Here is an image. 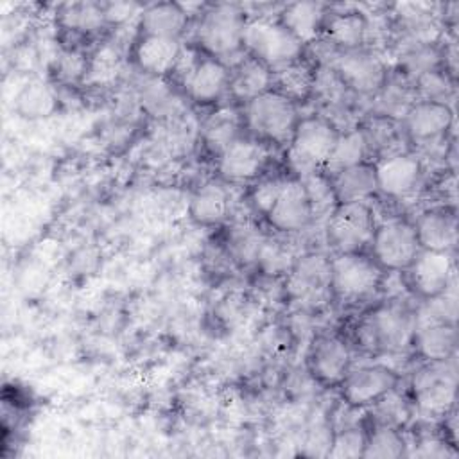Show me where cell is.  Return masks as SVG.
I'll list each match as a JSON object with an SVG mask.
<instances>
[{
  "label": "cell",
  "mask_w": 459,
  "mask_h": 459,
  "mask_svg": "<svg viewBox=\"0 0 459 459\" xmlns=\"http://www.w3.org/2000/svg\"><path fill=\"white\" fill-rule=\"evenodd\" d=\"M339 134V127L328 117L308 115L299 118L289 142V163L301 178L321 172Z\"/></svg>",
  "instance_id": "6da1fadb"
},
{
  "label": "cell",
  "mask_w": 459,
  "mask_h": 459,
  "mask_svg": "<svg viewBox=\"0 0 459 459\" xmlns=\"http://www.w3.org/2000/svg\"><path fill=\"white\" fill-rule=\"evenodd\" d=\"M242 47L247 56L276 70L301 59L305 45L290 34L278 18L253 16L246 22Z\"/></svg>",
  "instance_id": "7a4b0ae2"
},
{
  "label": "cell",
  "mask_w": 459,
  "mask_h": 459,
  "mask_svg": "<svg viewBox=\"0 0 459 459\" xmlns=\"http://www.w3.org/2000/svg\"><path fill=\"white\" fill-rule=\"evenodd\" d=\"M246 22V13L237 4L208 5L197 22L195 41L206 56L224 61V57L244 50Z\"/></svg>",
  "instance_id": "3957f363"
},
{
  "label": "cell",
  "mask_w": 459,
  "mask_h": 459,
  "mask_svg": "<svg viewBox=\"0 0 459 459\" xmlns=\"http://www.w3.org/2000/svg\"><path fill=\"white\" fill-rule=\"evenodd\" d=\"M416 314L407 305L391 301L378 307L357 328V342L368 350L400 351L412 344Z\"/></svg>",
  "instance_id": "277c9868"
},
{
  "label": "cell",
  "mask_w": 459,
  "mask_h": 459,
  "mask_svg": "<svg viewBox=\"0 0 459 459\" xmlns=\"http://www.w3.org/2000/svg\"><path fill=\"white\" fill-rule=\"evenodd\" d=\"M298 120L296 102L274 90L244 104V124L260 142L289 143Z\"/></svg>",
  "instance_id": "5b68a950"
},
{
  "label": "cell",
  "mask_w": 459,
  "mask_h": 459,
  "mask_svg": "<svg viewBox=\"0 0 459 459\" xmlns=\"http://www.w3.org/2000/svg\"><path fill=\"white\" fill-rule=\"evenodd\" d=\"M375 228V213L366 201L337 203L326 219V240L335 253H362Z\"/></svg>",
  "instance_id": "8992f818"
},
{
  "label": "cell",
  "mask_w": 459,
  "mask_h": 459,
  "mask_svg": "<svg viewBox=\"0 0 459 459\" xmlns=\"http://www.w3.org/2000/svg\"><path fill=\"white\" fill-rule=\"evenodd\" d=\"M332 292L346 301L373 296L384 280V269L373 256L362 253H337L330 260Z\"/></svg>",
  "instance_id": "52a82bcc"
},
{
  "label": "cell",
  "mask_w": 459,
  "mask_h": 459,
  "mask_svg": "<svg viewBox=\"0 0 459 459\" xmlns=\"http://www.w3.org/2000/svg\"><path fill=\"white\" fill-rule=\"evenodd\" d=\"M371 256L375 262L391 273L407 271L421 251L414 224L407 219H389L375 228L371 244Z\"/></svg>",
  "instance_id": "ba28073f"
},
{
  "label": "cell",
  "mask_w": 459,
  "mask_h": 459,
  "mask_svg": "<svg viewBox=\"0 0 459 459\" xmlns=\"http://www.w3.org/2000/svg\"><path fill=\"white\" fill-rule=\"evenodd\" d=\"M285 292L290 301L301 307H317L332 292L330 258L321 253H307L298 256L287 273Z\"/></svg>",
  "instance_id": "9c48e42d"
},
{
  "label": "cell",
  "mask_w": 459,
  "mask_h": 459,
  "mask_svg": "<svg viewBox=\"0 0 459 459\" xmlns=\"http://www.w3.org/2000/svg\"><path fill=\"white\" fill-rule=\"evenodd\" d=\"M398 373L382 364L350 369L339 384L341 398L348 407L362 409L375 405L398 385Z\"/></svg>",
  "instance_id": "30bf717a"
},
{
  "label": "cell",
  "mask_w": 459,
  "mask_h": 459,
  "mask_svg": "<svg viewBox=\"0 0 459 459\" xmlns=\"http://www.w3.org/2000/svg\"><path fill=\"white\" fill-rule=\"evenodd\" d=\"M332 68L342 84L357 93H375L387 82L384 61L366 48L339 52Z\"/></svg>",
  "instance_id": "8fae6325"
},
{
  "label": "cell",
  "mask_w": 459,
  "mask_h": 459,
  "mask_svg": "<svg viewBox=\"0 0 459 459\" xmlns=\"http://www.w3.org/2000/svg\"><path fill=\"white\" fill-rule=\"evenodd\" d=\"M373 167L377 192H382L391 199L411 195L423 176V163L414 152H387Z\"/></svg>",
  "instance_id": "7c38bea8"
},
{
  "label": "cell",
  "mask_w": 459,
  "mask_h": 459,
  "mask_svg": "<svg viewBox=\"0 0 459 459\" xmlns=\"http://www.w3.org/2000/svg\"><path fill=\"white\" fill-rule=\"evenodd\" d=\"M454 271L452 253L425 249L416 255L414 262L407 269L412 290L427 301L446 296V290L454 281Z\"/></svg>",
  "instance_id": "4fadbf2b"
},
{
  "label": "cell",
  "mask_w": 459,
  "mask_h": 459,
  "mask_svg": "<svg viewBox=\"0 0 459 459\" xmlns=\"http://www.w3.org/2000/svg\"><path fill=\"white\" fill-rule=\"evenodd\" d=\"M267 158L269 151L265 142L238 136L219 154L217 170L224 181L240 185L256 179L264 170Z\"/></svg>",
  "instance_id": "5bb4252c"
},
{
  "label": "cell",
  "mask_w": 459,
  "mask_h": 459,
  "mask_svg": "<svg viewBox=\"0 0 459 459\" xmlns=\"http://www.w3.org/2000/svg\"><path fill=\"white\" fill-rule=\"evenodd\" d=\"M402 118V129L411 142L430 145L448 133L454 124V111L446 102L416 100Z\"/></svg>",
  "instance_id": "9a60e30c"
},
{
  "label": "cell",
  "mask_w": 459,
  "mask_h": 459,
  "mask_svg": "<svg viewBox=\"0 0 459 459\" xmlns=\"http://www.w3.org/2000/svg\"><path fill=\"white\" fill-rule=\"evenodd\" d=\"M307 360L312 377L319 384L333 387L351 369V350L337 335H321L312 342Z\"/></svg>",
  "instance_id": "2e32d148"
},
{
  "label": "cell",
  "mask_w": 459,
  "mask_h": 459,
  "mask_svg": "<svg viewBox=\"0 0 459 459\" xmlns=\"http://www.w3.org/2000/svg\"><path fill=\"white\" fill-rule=\"evenodd\" d=\"M265 219L280 233H296L310 226L314 213L301 179H287Z\"/></svg>",
  "instance_id": "e0dca14e"
},
{
  "label": "cell",
  "mask_w": 459,
  "mask_h": 459,
  "mask_svg": "<svg viewBox=\"0 0 459 459\" xmlns=\"http://www.w3.org/2000/svg\"><path fill=\"white\" fill-rule=\"evenodd\" d=\"M414 231L421 249L452 253L457 244V215L448 204L434 206L420 213Z\"/></svg>",
  "instance_id": "ac0fdd59"
},
{
  "label": "cell",
  "mask_w": 459,
  "mask_h": 459,
  "mask_svg": "<svg viewBox=\"0 0 459 459\" xmlns=\"http://www.w3.org/2000/svg\"><path fill=\"white\" fill-rule=\"evenodd\" d=\"M414 391L420 407L427 412H443L454 400V373L446 371V360L429 362L414 378Z\"/></svg>",
  "instance_id": "d6986e66"
},
{
  "label": "cell",
  "mask_w": 459,
  "mask_h": 459,
  "mask_svg": "<svg viewBox=\"0 0 459 459\" xmlns=\"http://www.w3.org/2000/svg\"><path fill=\"white\" fill-rule=\"evenodd\" d=\"M183 86L194 102L213 104L228 91L230 68L221 59L203 56Z\"/></svg>",
  "instance_id": "ffe728a7"
},
{
  "label": "cell",
  "mask_w": 459,
  "mask_h": 459,
  "mask_svg": "<svg viewBox=\"0 0 459 459\" xmlns=\"http://www.w3.org/2000/svg\"><path fill=\"white\" fill-rule=\"evenodd\" d=\"M412 344L418 353L429 362L448 360L457 344V333L454 321L446 319H423L416 317V330L412 337Z\"/></svg>",
  "instance_id": "44dd1931"
},
{
  "label": "cell",
  "mask_w": 459,
  "mask_h": 459,
  "mask_svg": "<svg viewBox=\"0 0 459 459\" xmlns=\"http://www.w3.org/2000/svg\"><path fill=\"white\" fill-rule=\"evenodd\" d=\"M181 43L176 38L140 34L133 48L136 66L151 75L170 74L181 54Z\"/></svg>",
  "instance_id": "7402d4cb"
},
{
  "label": "cell",
  "mask_w": 459,
  "mask_h": 459,
  "mask_svg": "<svg viewBox=\"0 0 459 459\" xmlns=\"http://www.w3.org/2000/svg\"><path fill=\"white\" fill-rule=\"evenodd\" d=\"M269 90H273V70L262 61L246 54L230 68L228 91L235 100L247 104Z\"/></svg>",
  "instance_id": "603a6c76"
},
{
  "label": "cell",
  "mask_w": 459,
  "mask_h": 459,
  "mask_svg": "<svg viewBox=\"0 0 459 459\" xmlns=\"http://www.w3.org/2000/svg\"><path fill=\"white\" fill-rule=\"evenodd\" d=\"M369 34V22L360 11H342L326 14L323 36L339 52L362 48Z\"/></svg>",
  "instance_id": "cb8c5ba5"
},
{
  "label": "cell",
  "mask_w": 459,
  "mask_h": 459,
  "mask_svg": "<svg viewBox=\"0 0 459 459\" xmlns=\"http://www.w3.org/2000/svg\"><path fill=\"white\" fill-rule=\"evenodd\" d=\"M278 20L303 45L314 43L323 34V27L326 20V5L319 2L287 4L281 9Z\"/></svg>",
  "instance_id": "d4e9b609"
},
{
  "label": "cell",
  "mask_w": 459,
  "mask_h": 459,
  "mask_svg": "<svg viewBox=\"0 0 459 459\" xmlns=\"http://www.w3.org/2000/svg\"><path fill=\"white\" fill-rule=\"evenodd\" d=\"M233 206L230 190L219 181H208L190 199V217L203 226H213L222 222Z\"/></svg>",
  "instance_id": "484cf974"
},
{
  "label": "cell",
  "mask_w": 459,
  "mask_h": 459,
  "mask_svg": "<svg viewBox=\"0 0 459 459\" xmlns=\"http://www.w3.org/2000/svg\"><path fill=\"white\" fill-rule=\"evenodd\" d=\"M188 25V11L178 2H158L143 7L140 13V32L152 36L176 38L183 34Z\"/></svg>",
  "instance_id": "4316f807"
},
{
  "label": "cell",
  "mask_w": 459,
  "mask_h": 459,
  "mask_svg": "<svg viewBox=\"0 0 459 459\" xmlns=\"http://www.w3.org/2000/svg\"><path fill=\"white\" fill-rule=\"evenodd\" d=\"M335 201L351 203V201H368L377 192L375 167L369 161L357 163L328 178Z\"/></svg>",
  "instance_id": "83f0119b"
},
{
  "label": "cell",
  "mask_w": 459,
  "mask_h": 459,
  "mask_svg": "<svg viewBox=\"0 0 459 459\" xmlns=\"http://www.w3.org/2000/svg\"><path fill=\"white\" fill-rule=\"evenodd\" d=\"M316 81V68L307 59H296L273 70V90L292 102H303L310 97Z\"/></svg>",
  "instance_id": "f1b7e54d"
},
{
  "label": "cell",
  "mask_w": 459,
  "mask_h": 459,
  "mask_svg": "<svg viewBox=\"0 0 459 459\" xmlns=\"http://www.w3.org/2000/svg\"><path fill=\"white\" fill-rule=\"evenodd\" d=\"M368 151H369V147H368V140H366V134L362 129L353 127V129L341 131V134L333 145V151L323 167V174L326 178H330L348 167L366 161Z\"/></svg>",
  "instance_id": "f546056e"
},
{
  "label": "cell",
  "mask_w": 459,
  "mask_h": 459,
  "mask_svg": "<svg viewBox=\"0 0 459 459\" xmlns=\"http://www.w3.org/2000/svg\"><path fill=\"white\" fill-rule=\"evenodd\" d=\"M240 124L242 120L233 108H219L203 124V140L212 151H217L221 154L231 142L238 138Z\"/></svg>",
  "instance_id": "4dcf8cb0"
},
{
  "label": "cell",
  "mask_w": 459,
  "mask_h": 459,
  "mask_svg": "<svg viewBox=\"0 0 459 459\" xmlns=\"http://www.w3.org/2000/svg\"><path fill=\"white\" fill-rule=\"evenodd\" d=\"M14 108L18 111V115H22L23 118H45L56 113L57 109V97L52 91L50 86L34 81L25 84L20 93L16 95L14 100Z\"/></svg>",
  "instance_id": "1f68e13d"
},
{
  "label": "cell",
  "mask_w": 459,
  "mask_h": 459,
  "mask_svg": "<svg viewBox=\"0 0 459 459\" xmlns=\"http://www.w3.org/2000/svg\"><path fill=\"white\" fill-rule=\"evenodd\" d=\"M59 23L72 32L91 34L106 23L102 4L95 2H72L61 5L57 13Z\"/></svg>",
  "instance_id": "d6a6232c"
},
{
  "label": "cell",
  "mask_w": 459,
  "mask_h": 459,
  "mask_svg": "<svg viewBox=\"0 0 459 459\" xmlns=\"http://www.w3.org/2000/svg\"><path fill=\"white\" fill-rule=\"evenodd\" d=\"M405 454V439L393 425H380L377 427L368 437L362 457H380L391 459L400 457Z\"/></svg>",
  "instance_id": "836d02e7"
},
{
  "label": "cell",
  "mask_w": 459,
  "mask_h": 459,
  "mask_svg": "<svg viewBox=\"0 0 459 459\" xmlns=\"http://www.w3.org/2000/svg\"><path fill=\"white\" fill-rule=\"evenodd\" d=\"M294 260H296L294 255L283 242L267 240V238H264V242L260 244V249L255 258V262L260 265V269L267 276L287 274L290 271Z\"/></svg>",
  "instance_id": "e575fe53"
},
{
  "label": "cell",
  "mask_w": 459,
  "mask_h": 459,
  "mask_svg": "<svg viewBox=\"0 0 459 459\" xmlns=\"http://www.w3.org/2000/svg\"><path fill=\"white\" fill-rule=\"evenodd\" d=\"M301 181L308 194L314 219L321 217V215H326V219H328V215L332 213V210L337 204L330 179L323 172H314V174L301 178Z\"/></svg>",
  "instance_id": "d590c367"
},
{
  "label": "cell",
  "mask_w": 459,
  "mask_h": 459,
  "mask_svg": "<svg viewBox=\"0 0 459 459\" xmlns=\"http://www.w3.org/2000/svg\"><path fill=\"white\" fill-rule=\"evenodd\" d=\"M366 434L357 427L342 429L332 441L330 457H362L366 446Z\"/></svg>",
  "instance_id": "8d00e7d4"
},
{
  "label": "cell",
  "mask_w": 459,
  "mask_h": 459,
  "mask_svg": "<svg viewBox=\"0 0 459 459\" xmlns=\"http://www.w3.org/2000/svg\"><path fill=\"white\" fill-rule=\"evenodd\" d=\"M120 70V56L115 48L111 47H102L97 50L93 59L90 61L86 72H90L91 79L97 82H106L111 81Z\"/></svg>",
  "instance_id": "74e56055"
},
{
  "label": "cell",
  "mask_w": 459,
  "mask_h": 459,
  "mask_svg": "<svg viewBox=\"0 0 459 459\" xmlns=\"http://www.w3.org/2000/svg\"><path fill=\"white\" fill-rule=\"evenodd\" d=\"M285 183H287L285 178H265V179L258 181L253 186L251 197H249L253 208L265 217L267 212L271 210V206L274 204V201L278 199Z\"/></svg>",
  "instance_id": "f35d334b"
},
{
  "label": "cell",
  "mask_w": 459,
  "mask_h": 459,
  "mask_svg": "<svg viewBox=\"0 0 459 459\" xmlns=\"http://www.w3.org/2000/svg\"><path fill=\"white\" fill-rule=\"evenodd\" d=\"M416 91L421 93L420 100L446 102V95L450 93V84L446 81V75H441L437 70H429L418 75Z\"/></svg>",
  "instance_id": "ab89813d"
},
{
  "label": "cell",
  "mask_w": 459,
  "mask_h": 459,
  "mask_svg": "<svg viewBox=\"0 0 459 459\" xmlns=\"http://www.w3.org/2000/svg\"><path fill=\"white\" fill-rule=\"evenodd\" d=\"M102 9H104L106 23H124L138 9V4H133V2H109V4H102Z\"/></svg>",
  "instance_id": "60d3db41"
}]
</instances>
